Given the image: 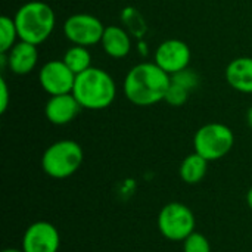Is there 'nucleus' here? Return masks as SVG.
<instances>
[{
  "label": "nucleus",
  "instance_id": "obj_1",
  "mask_svg": "<svg viewBox=\"0 0 252 252\" xmlns=\"http://www.w3.org/2000/svg\"><path fill=\"white\" fill-rule=\"evenodd\" d=\"M171 84V75L155 62H142L133 66L124 78V94L137 106H151L164 100Z\"/></svg>",
  "mask_w": 252,
  "mask_h": 252
},
{
  "label": "nucleus",
  "instance_id": "obj_2",
  "mask_svg": "<svg viewBox=\"0 0 252 252\" xmlns=\"http://www.w3.org/2000/svg\"><path fill=\"white\" fill-rule=\"evenodd\" d=\"M72 94L83 109L100 111L115 100L117 86L105 69L90 66L75 77Z\"/></svg>",
  "mask_w": 252,
  "mask_h": 252
},
{
  "label": "nucleus",
  "instance_id": "obj_3",
  "mask_svg": "<svg viewBox=\"0 0 252 252\" xmlns=\"http://www.w3.org/2000/svg\"><path fill=\"white\" fill-rule=\"evenodd\" d=\"M13 21L19 40L38 46L53 32L56 18L53 9L47 3L41 0H31L16 10Z\"/></svg>",
  "mask_w": 252,
  "mask_h": 252
},
{
  "label": "nucleus",
  "instance_id": "obj_4",
  "mask_svg": "<svg viewBox=\"0 0 252 252\" xmlns=\"http://www.w3.org/2000/svg\"><path fill=\"white\" fill-rule=\"evenodd\" d=\"M83 148L74 140H58L52 143L41 157V168L52 179H68L81 167Z\"/></svg>",
  "mask_w": 252,
  "mask_h": 252
},
{
  "label": "nucleus",
  "instance_id": "obj_5",
  "mask_svg": "<svg viewBox=\"0 0 252 252\" xmlns=\"http://www.w3.org/2000/svg\"><path fill=\"white\" fill-rule=\"evenodd\" d=\"M235 145V134L230 127L221 123H210L202 126L193 137L195 152L207 161L224 158Z\"/></svg>",
  "mask_w": 252,
  "mask_h": 252
},
{
  "label": "nucleus",
  "instance_id": "obj_6",
  "mask_svg": "<svg viewBox=\"0 0 252 252\" xmlns=\"http://www.w3.org/2000/svg\"><path fill=\"white\" fill-rule=\"evenodd\" d=\"M196 220L192 210L182 202L164 205L158 214V230L171 242H183L195 232Z\"/></svg>",
  "mask_w": 252,
  "mask_h": 252
},
{
  "label": "nucleus",
  "instance_id": "obj_7",
  "mask_svg": "<svg viewBox=\"0 0 252 252\" xmlns=\"http://www.w3.org/2000/svg\"><path fill=\"white\" fill-rule=\"evenodd\" d=\"M105 25L90 13H74L63 22L65 37L77 46H93L100 43Z\"/></svg>",
  "mask_w": 252,
  "mask_h": 252
},
{
  "label": "nucleus",
  "instance_id": "obj_8",
  "mask_svg": "<svg viewBox=\"0 0 252 252\" xmlns=\"http://www.w3.org/2000/svg\"><path fill=\"white\" fill-rule=\"evenodd\" d=\"M75 77L77 75L66 66V63L58 59L46 62L38 72L40 86L50 96L72 93Z\"/></svg>",
  "mask_w": 252,
  "mask_h": 252
},
{
  "label": "nucleus",
  "instance_id": "obj_9",
  "mask_svg": "<svg viewBox=\"0 0 252 252\" xmlns=\"http://www.w3.org/2000/svg\"><path fill=\"white\" fill-rule=\"evenodd\" d=\"M61 248L59 230L49 221H35L22 236L24 252H58Z\"/></svg>",
  "mask_w": 252,
  "mask_h": 252
},
{
  "label": "nucleus",
  "instance_id": "obj_10",
  "mask_svg": "<svg viewBox=\"0 0 252 252\" xmlns=\"http://www.w3.org/2000/svg\"><path fill=\"white\" fill-rule=\"evenodd\" d=\"M189 62L190 49L182 40H165L155 50V63L170 75L186 69L189 66Z\"/></svg>",
  "mask_w": 252,
  "mask_h": 252
},
{
  "label": "nucleus",
  "instance_id": "obj_11",
  "mask_svg": "<svg viewBox=\"0 0 252 252\" xmlns=\"http://www.w3.org/2000/svg\"><path fill=\"white\" fill-rule=\"evenodd\" d=\"M81 109H83L81 105L78 103V100L72 93L56 94V96H50V99L46 102L44 115L47 121H50L52 124L65 126L71 123Z\"/></svg>",
  "mask_w": 252,
  "mask_h": 252
},
{
  "label": "nucleus",
  "instance_id": "obj_12",
  "mask_svg": "<svg viewBox=\"0 0 252 252\" xmlns=\"http://www.w3.org/2000/svg\"><path fill=\"white\" fill-rule=\"evenodd\" d=\"M3 55L6 56V63L9 69L16 75L30 74L31 71H34L38 61L37 46L21 40L7 53Z\"/></svg>",
  "mask_w": 252,
  "mask_h": 252
},
{
  "label": "nucleus",
  "instance_id": "obj_13",
  "mask_svg": "<svg viewBox=\"0 0 252 252\" xmlns=\"http://www.w3.org/2000/svg\"><path fill=\"white\" fill-rule=\"evenodd\" d=\"M100 44L108 56L115 58V59L126 58L131 50L130 32L118 25L105 27Z\"/></svg>",
  "mask_w": 252,
  "mask_h": 252
},
{
  "label": "nucleus",
  "instance_id": "obj_14",
  "mask_svg": "<svg viewBox=\"0 0 252 252\" xmlns=\"http://www.w3.org/2000/svg\"><path fill=\"white\" fill-rule=\"evenodd\" d=\"M226 80L230 87L241 93H252V58L233 59L226 68Z\"/></svg>",
  "mask_w": 252,
  "mask_h": 252
},
{
  "label": "nucleus",
  "instance_id": "obj_15",
  "mask_svg": "<svg viewBox=\"0 0 252 252\" xmlns=\"http://www.w3.org/2000/svg\"><path fill=\"white\" fill-rule=\"evenodd\" d=\"M208 162L204 157L199 154L193 152L188 155L182 164H180V177L185 183L188 185H198L201 180H204L207 170H208Z\"/></svg>",
  "mask_w": 252,
  "mask_h": 252
},
{
  "label": "nucleus",
  "instance_id": "obj_16",
  "mask_svg": "<svg viewBox=\"0 0 252 252\" xmlns=\"http://www.w3.org/2000/svg\"><path fill=\"white\" fill-rule=\"evenodd\" d=\"M66 66L75 74H81L84 72L86 69H89L92 66V55L90 52L87 50V47L84 46H77L74 44L72 47H69L65 55H63V59H62Z\"/></svg>",
  "mask_w": 252,
  "mask_h": 252
},
{
  "label": "nucleus",
  "instance_id": "obj_17",
  "mask_svg": "<svg viewBox=\"0 0 252 252\" xmlns=\"http://www.w3.org/2000/svg\"><path fill=\"white\" fill-rule=\"evenodd\" d=\"M18 30L15 25L13 18L9 16H1L0 18V53H7L15 44H16Z\"/></svg>",
  "mask_w": 252,
  "mask_h": 252
},
{
  "label": "nucleus",
  "instance_id": "obj_18",
  "mask_svg": "<svg viewBox=\"0 0 252 252\" xmlns=\"http://www.w3.org/2000/svg\"><path fill=\"white\" fill-rule=\"evenodd\" d=\"M121 19L123 22L126 24L127 27V31L136 37H143V34L146 32V24H145V19L142 18V15L139 13L137 9L134 7H126L123 10V15H121Z\"/></svg>",
  "mask_w": 252,
  "mask_h": 252
},
{
  "label": "nucleus",
  "instance_id": "obj_19",
  "mask_svg": "<svg viewBox=\"0 0 252 252\" xmlns=\"http://www.w3.org/2000/svg\"><path fill=\"white\" fill-rule=\"evenodd\" d=\"M183 252H211V244L202 233L193 232L183 241Z\"/></svg>",
  "mask_w": 252,
  "mask_h": 252
},
{
  "label": "nucleus",
  "instance_id": "obj_20",
  "mask_svg": "<svg viewBox=\"0 0 252 252\" xmlns=\"http://www.w3.org/2000/svg\"><path fill=\"white\" fill-rule=\"evenodd\" d=\"M188 99H189V90L171 81V84L165 93L164 102H167L170 106L179 108V106H183L188 102Z\"/></svg>",
  "mask_w": 252,
  "mask_h": 252
},
{
  "label": "nucleus",
  "instance_id": "obj_21",
  "mask_svg": "<svg viewBox=\"0 0 252 252\" xmlns=\"http://www.w3.org/2000/svg\"><path fill=\"white\" fill-rule=\"evenodd\" d=\"M171 81L179 84V86H182V87H185V89H188L190 92L192 89H195L198 86L199 78H198V75L193 71L186 68L183 71H179V72L173 74L171 75Z\"/></svg>",
  "mask_w": 252,
  "mask_h": 252
},
{
  "label": "nucleus",
  "instance_id": "obj_22",
  "mask_svg": "<svg viewBox=\"0 0 252 252\" xmlns=\"http://www.w3.org/2000/svg\"><path fill=\"white\" fill-rule=\"evenodd\" d=\"M9 87L4 78L0 80V114H4L9 106Z\"/></svg>",
  "mask_w": 252,
  "mask_h": 252
},
{
  "label": "nucleus",
  "instance_id": "obj_23",
  "mask_svg": "<svg viewBox=\"0 0 252 252\" xmlns=\"http://www.w3.org/2000/svg\"><path fill=\"white\" fill-rule=\"evenodd\" d=\"M247 202H248V207L252 210V188L248 190V193H247Z\"/></svg>",
  "mask_w": 252,
  "mask_h": 252
},
{
  "label": "nucleus",
  "instance_id": "obj_24",
  "mask_svg": "<svg viewBox=\"0 0 252 252\" xmlns=\"http://www.w3.org/2000/svg\"><path fill=\"white\" fill-rule=\"evenodd\" d=\"M247 121H248V126L252 128V106L248 109V114H247Z\"/></svg>",
  "mask_w": 252,
  "mask_h": 252
},
{
  "label": "nucleus",
  "instance_id": "obj_25",
  "mask_svg": "<svg viewBox=\"0 0 252 252\" xmlns=\"http://www.w3.org/2000/svg\"><path fill=\"white\" fill-rule=\"evenodd\" d=\"M1 252H24L22 250H16V248H7V250H3Z\"/></svg>",
  "mask_w": 252,
  "mask_h": 252
}]
</instances>
